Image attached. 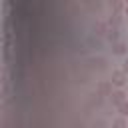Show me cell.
<instances>
[{"mask_svg": "<svg viewBox=\"0 0 128 128\" xmlns=\"http://www.w3.org/2000/svg\"><path fill=\"white\" fill-rule=\"evenodd\" d=\"M112 84L118 86V88H122V86L126 84V72H124V70H116V72H112Z\"/></svg>", "mask_w": 128, "mask_h": 128, "instance_id": "obj_1", "label": "cell"}, {"mask_svg": "<svg viewBox=\"0 0 128 128\" xmlns=\"http://www.w3.org/2000/svg\"><path fill=\"white\" fill-rule=\"evenodd\" d=\"M124 102H126V94H124L122 90L112 92V104H114V106H120V104H124Z\"/></svg>", "mask_w": 128, "mask_h": 128, "instance_id": "obj_2", "label": "cell"}, {"mask_svg": "<svg viewBox=\"0 0 128 128\" xmlns=\"http://www.w3.org/2000/svg\"><path fill=\"white\" fill-rule=\"evenodd\" d=\"M98 92H100L102 96H112V80H110V82H102V84L98 86Z\"/></svg>", "mask_w": 128, "mask_h": 128, "instance_id": "obj_3", "label": "cell"}, {"mask_svg": "<svg viewBox=\"0 0 128 128\" xmlns=\"http://www.w3.org/2000/svg\"><path fill=\"white\" fill-rule=\"evenodd\" d=\"M108 40H112V42L118 40V30H116V28H112V30L108 32Z\"/></svg>", "mask_w": 128, "mask_h": 128, "instance_id": "obj_4", "label": "cell"}, {"mask_svg": "<svg viewBox=\"0 0 128 128\" xmlns=\"http://www.w3.org/2000/svg\"><path fill=\"white\" fill-rule=\"evenodd\" d=\"M118 112H120L122 116H128V102H124V104H120V106H118Z\"/></svg>", "mask_w": 128, "mask_h": 128, "instance_id": "obj_5", "label": "cell"}, {"mask_svg": "<svg viewBox=\"0 0 128 128\" xmlns=\"http://www.w3.org/2000/svg\"><path fill=\"white\" fill-rule=\"evenodd\" d=\"M114 52H116V54H124V52H126V46H124V44H116V46H114Z\"/></svg>", "mask_w": 128, "mask_h": 128, "instance_id": "obj_6", "label": "cell"}, {"mask_svg": "<svg viewBox=\"0 0 128 128\" xmlns=\"http://www.w3.org/2000/svg\"><path fill=\"white\" fill-rule=\"evenodd\" d=\"M114 124H116V126H126V120H124V118H118Z\"/></svg>", "mask_w": 128, "mask_h": 128, "instance_id": "obj_7", "label": "cell"}, {"mask_svg": "<svg viewBox=\"0 0 128 128\" xmlns=\"http://www.w3.org/2000/svg\"><path fill=\"white\" fill-rule=\"evenodd\" d=\"M122 70H124V72H126V74H128V60H126V62H124V66H122Z\"/></svg>", "mask_w": 128, "mask_h": 128, "instance_id": "obj_8", "label": "cell"}, {"mask_svg": "<svg viewBox=\"0 0 128 128\" xmlns=\"http://www.w3.org/2000/svg\"><path fill=\"white\" fill-rule=\"evenodd\" d=\"M126 14H128V0H126Z\"/></svg>", "mask_w": 128, "mask_h": 128, "instance_id": "obj_9", "label": "cell"}]
</instances>
